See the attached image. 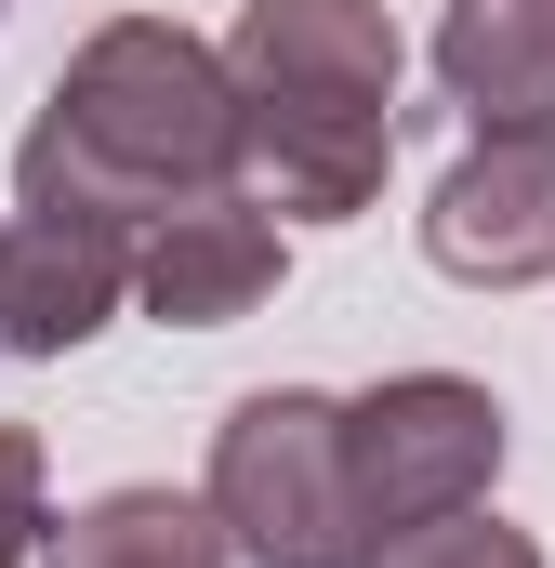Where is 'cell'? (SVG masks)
<instances>
[{
  "mask_svg": "<svg viewBox=\"0 0 555 568\" xmlns=\"http://www.w3.org/2000/svg\"><path fill=\"white\" fill-rule=\"evenodd\" d=\"M252 159V106H239V67L172 27V13H107L67 80L40 93V120L13 145V185L27 212H120V225H159L172 199H212L239 185Z\"/></svg>",
  "mask_w": 555,
  "mask_h": 568,
  "instance_id": "obj_1",
  "label": "cell"
},
{
  "mask_svg": "<svg viewBox=\"0 0 555 568\" xmlns=\"http://www.w3.org/2000/svg\"><path fill=\"white\" fill-rule=\"evenodd\" d=\"M239 106H252V159L239 185L265 199L278 225H357L384 199L397 159V27L384 0H252L239 40Z\"/></svg>",
  "mask_w": 555,
  "mask_h": 568,
  "instance_id": "obj_2",
  "label": "cell"
},
{
  "mask_svg": "<svg viewBox=\"0 0 555 568\" xmlns=\"http://www.w3.org/2000/svg\"><path fill=\"white\" fill-rule=\"evenodd\" d=\"M212 516L252 568H371L384 529L357 503V449H344V397L317 384H265L212 424Z\"/></svg>",
  "mask_w": 555,
  "mask_h": 568,
  "instance_id": "obj_3",
  "label": "cell"
},
{
  "mask_svg": "<svg viewBox=\"0 0 555 568\" xmlns=\"http://www.w3.org/2000/svg\"><path fill=\"white\" fill-rule=\"evenodd\" d=\"M344 449H357V503L371 529H436L463 503H490L503 476V397L463 384V371H397L371 397H344Z\"/></svg>",
  "mask_w": 555,
  "mask_h": 568,
  "instance_id": "obj_4",
  "label": "cell"
},
{
  "mask_svg": "<svg viewBox=\"0 0 555 568\" xmlns=\"http://www.w3.org/2000/svg\"><path fill=\"white\" fill-rule=\"evenodd\" d=\"M423 265L463 291L555 278V133H476L423 199Z\"/></svg>",
  "mask_w": 555,
  "mask_h": 568,
  "instance_id": "obj_5",
  "label": "cell"
},
{
  "mask_svg": "<svg viewBox=\"0 0 555 568\" xmlns=\"http://www.w3.org/2000/svg\"><path fill=\"white\" fill-rule=\"evenodd\" d=\"M145 225L120 212H13L0 225V357H80L133 304Z\"/></svg>",
  "mask_w": 555,
  "mask_h": 568,
  "instance_id": "obj_6",
  "label": "cell"
},
{
  "mask_svg": "<svg viewBox=\"0 0 555 568\" xmlns=\"http://www.w3.org/2000/svg\"><path fill=\"white\" fill-rule=\"evenodd\" d=\"M278 291V212L252 185H212V199H172L133 252V304L159 331H225Z\"/></svg>",
  "mask_w": 555,
  "mask_h": 568,
  "instance_id": "obj_7",
  "label": "cell"
},
{
  "mask_svg": "<svg viewBox=\"0 0 555 568\" xmlns=\"http://www.w3.org/2000/svg\"><path fill=\"white\" fill-rule=\"evenodd\" d=\"M436 80L476 133H555V0H450Z\"/></svg>",
  "mask_w": 555,
  "mask_h": 568,
  "instance_id": "obj_8",
  "label": "cell"
},
{
  "mask_svg": "<svg viewBox=\"0 0 555 568\" xmlns=\"http://www.w3.org/2000/svg\"><path fill=\"white\" fill-rule=\"evenodd\" d=\"M239 542H225V516H212V489L185 503V489H107V503H80L53 542H40V568H225Z\"/></svg>",
  "mask_w": 555,
  "mask_h": 568,
  "instance_id": "obj_9",
  "label": "cell"
},
{
  "mask_svg": "<svg viewBox=\"0 0 555 568\" xmlns=\"http://www.w3.org/2000/svg\"><path fill=\"white\" fill-rule=\"evenodd\" d=\"M371 568H543V542H529V529H503L490 503H463V516H436V529H397Z\"/></svg>",
  "mask_w": 555,
  "mask_h": 568,
  "instance_id": "obj_10",
  "label": "cell"
},
{
  "mask_svg": "<svg viewBox=\"0 0 555 568\" xmlns=\"http://www.w3.org/2000/svg\"><path fill=\"white\" fill-rule=\"evenodd\" d=\"M53 542V516H40V436L0 424V568H40Z\"/></svg>",
  "mask_w": 555,
  "mask_h": 568,
  "instance_id": "obj_11",
  "label": "cell"
},
{
  "mask_svg": "<svg viewBox=\"0 0 555 568\" xmlns=\"http://www.w3.org/2000/svg\"><path fill=\"white\" fill-rule=\"evenodd\" d=\"M0 13H13V0H0Z\"/></svg>",
  "mask_w": 555,
  "mask_h": 568,
  "instance_id": "obj_12",
  "label": "cell"
}]
</instances>
